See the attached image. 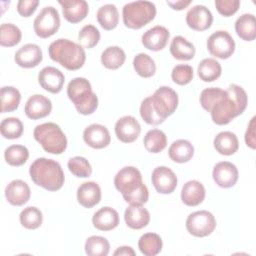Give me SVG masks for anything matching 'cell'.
Listing matches in <instances>:
<instances>
[{"label":"cell","mask_w":256,"mask_h":256,"mask_svg":"<svg viewBox=\"0 0 256 256\" xmlns=\"http://www.w3.org/2000/svg\"><path fill=\"white\" fill-rule=\"evenodd\" d=\"M126 60V54L119 46H109L101 54V63L110 70L120 68Z\"/></svg>","instance_id":"obj_33"},{"label":"cell","mask_w":256,"mask_h":256,"mask_svg":"<svg viewBox=\"0 0 256 256\" xmlns=\"http://www.w3.org/2000/svg\"><path fill=\"white\" fill-rule=\"evenodd\" d=\"M51 110V100L41 94H34L30 96L24 108L26 116L32 120H37L48 116Z\"/></svg>","instance_id":"obj_20"},{"label":"cell","mask_w":256,"mask_h":256,"mask_svg":"<svg viewBox=\"0 0 256 256\" xmlns=\"http://www.w3.org/2000/svg\"><path fill=\"white\" fill-rule=\"evenodd\" d=\"M178 95L169 86H160L140 105L141 118L150 125H159L172 115L178 106Z\"/></svg>","instance_id":"obj_1"},{"label":"cell","mask_w":256,"mask_h":256,"mask_svg":"<svg viewBox=\"0 0 256 256\" xmlns=\"http://www.w3.org/2000/svg\"><path fill=\"white\" fill-rule=\"evenodd\" d=\"M93 226L100 231H110L119 224V214L112 207L105 206L97 210L92 217Z\"/></svg>","instance_id":"obj_24"},{"label":"cell","mask_w":256,"mask_h":256,"mask_svg":"<svg viewBox=\"0 0 256 256\" xmlns=\"http://www.w3.org/2000/svg\"><path fill=\"white\" fill-rule=\"evenodd\" d=\"M83 140L91 148L102 149L110 144L111 136L104 125L93 123L84 129Z\"/></svg>","instance_id":"obj_17"},{"label":"cell","mask_w":256,"mask_h":256,"mask_svg":"<svg viewBox=\"0 0 256 256\" xmlns=\"http://www.w3.org/2000/svg\"><path fill=\"white\" fill-rule=\"evenodd\" d=\"M38 82L44 90L57 94L63 88L65 76L59 69L53 66H46L40 70L38 74Z\"/></svg>","instance_id":"obj_15"},{"label":"cell","mask_w":256,"mask_h":256,"mask_svg":"<svg viewBox=\"0 0 256 256\" xmlns=\"http://www.w3.org/2000/svg\"><path fill=\"white\" fill-rule=\"evenodd\" d=\"M163 242L161 237L156 233H145L138 241V248L145 256H155L162 250Z\"/></svg>","instance_id":"obj_34"},{"label":"cell","mask_w":256,"mask_h":256,"mask_svg":"<svg viewBox=\"0 0 256 256\" xmlns=\"http://www.w3.org/2000/svg\"><path fill=\"white\" fill-rule=\"evenodd\" d=\"M1 98V112L7 113L15 111L21 100V94L19 90L13 86H4L0 91Z\"/></svg>","instance_id":"obj_36"},{"label":"cell","mask_w":256,"mask_h":256,"mask_svg":"<svg viewBox=\"0 0 256 256\" xmlns=\"http://www.w3.org/2000/svg\"><path fill=\"white\" fill-rule=\"evenodd\" d=\"M145 149L153 154L160 153L167 146L166 134L160 129L149 130L143 139Z\"/></svg>","instance_id":"obj_35"},{"label":"cell","mask_w":256,"mask_h":256,"mask_svg":"<svg viewBox=\"0 0 256 256\" xmlns=\"http://www.w3.org/2000/svg\"><path fill=\"white\" fill-rule=\"evenodd\" d=\"M170 33L164 26L156 25L143 33L141 41L143 46L151 51H160L168 43Z\"/></svg>","instance_id":"obj_19"},{"label":"cell","mask_w":256,"mask_h":256,"mask_svg":"<svg viewBox=\"0 0 256 256\" xmlns=\"http://www.w3.org/2000/svg\"><path fill=\"white\" fill-rule=\"evenodd\" d=\"M195 52V46L183 36H175L170 43V53L177 60H191Z\"/></svg>","instance_id":"obj_29"},{"label":"cell","mask_w":256,"mask_h":256,"mask_svg":"<svg viewBox=\"0 0 256 256\" xmlns=\"http://www.w3.org/2000/svg\"><path fill=\"white\" fill-rule=\"evenodd\" d=\"M69 171L76 177L87 178L92 174V167L89 161L82 156H75L68 160Z\"/></svg>","instance_id":"obj_44"},{"label":"cell","mask_w":256,"mask_h":256,"mask_svg":"<svg viewBox=\"0 0 256 256\" xmlns=\"http://www.w3.org/2000/svg\"><path fill=\"white\" fill-rule=\"evenodd\" d=\"M240 6L239 0H215V7L219 14L224 17L234 15Z\"/></svg>","instance_id":"obj_47"},{"label":"cell","mask_w":256,"mask_h":256,"mask_svg":"<svg viewBox=\"0 0 256 256\" xmlns=\"http://www.w3.org/2000/svg\"><path fill=\"white\" fill-rule=\"evenodd\" d=\"M19 220L24 228L34 230L41 226L43 221V215L37 207L28 206L21 211L19 215Z\"/></svg>","instance_id":"obj_41"},{"label":"cell","mask_w":256,"mask_h":256,"mask_svg":"<svg viewBox=\"0 0 256 256\" xmlns=\"http://www.w3.org/2000/svg\"><path fill=\"white\" fill-rule=\"evenodd\" d=\"M4 158L10 166H22L29 158V151L24 145H10L4 151Z\"/></svg>","instance_id":"obj_38"},{"label":"cell","mask_w":256,"mask_h":256,"mask_svg":"<svg viewBox=\"0 0 256 256\" xmlns=\"http://www.w3.org/2000/svg\"><path fill=\"white\" fill-rule=\"evenodd\" d=\"M39 5L38 0H20L17 3V11L22 17H30Z\"/></svg>","instance_id":"obj_48"},{"label":"cell","mask_w":256,"mask_h":256,"mask_svg":"<svg viewBox=\"0 0 256 256\" xmlns=\"http://www.w3.org/2000/svg\"><path fill=\"white\" fill-rule=\"evenodd\" d=\"M215 150L225 156L233 155L239 148V141L237 136L231 131H222L218 133L213 141Z\"/></svg>","instance_id":"obj_27"},{"label":"cell","mask_w":256,"mask_h":256,"mask_svg":"<svg viewBox=\"0 0 256 256\" xmlns=\"http://www.w3.org/2000/svg\"><path fill=\"white\" fill-rule=\"evenodd\" d=\"M84 249L89 256H107L110 251V244L106 238L93 235L86 239Z\"/></svg>","instance_id":"obj_37"},{"label":"cell","mask_w":256,"mask_h":256,"mask_svg":"<svg viewBox=\"0 0 256 256\" xmlns=\"http://www.w3.org/2000/svg\"><path fill=\"white\" fill-rule=\"evenodd\" d=\"M123 198L130 205H143L148 201L149 191L147 186L143 183L138 189L130 194L123 196Z\"/></svg>","instance_id":"obj_46"},{"label":"cell","mask_w":256,"mask_h":256,"mask_svg":"<svg viewBox=\"0 0 256 256\" xmlns=\"http://www.w3.org/2000/svg\"><path fill=\"white\" fill-rule=\"evenodd\" d=\"M194 76L193 68L187 64H180L176 65L171 72V78L174 83L178 85H187L189 84Z\"/></svg>","instance_id":"obj_45"},{"label":"cell","mask_w":256,"mask_h":256,"mask_svg":"<svg viewBox=\"0 0 256 256\" xmlns=\"http://www.w3.org/2000/svg\"><path fill=\"white\" fill-rule=\"evenodd\" d=\"M216 228V219L214 215L207 210L195 211L186 219L187 231L195 237H206Z\"/></svg>","instance_id":"obj_9"},{"label":"cell","mask_w":256,"mask_h":256,"mask_svg":"<svg viewBox=\"0 0 256 256\" xmlns=\"http://www.w3.org/2000/svg\"><path fill=\"white\" fill-rule=\"evenodd\" d=\"M23 123L19 118L8 117L0 124L1 135L6 139H18L23 134Z\"/></svg>","instance_id":"obj_42"},{"label":"cell","mask_w":256,"mask_h":256,"mask_svg":"<svg viewBox=\"0 0 256 256\" xmlns=\"http://www.w3.org/2000/svg\"><path fill=\"white\" fill-rule=\"evenodd\" d=\"M151 181L160 194H170L177 187V176L176 174L166 166L156 167L151 175Z\"/></svg>","instance_id":"obj_12"},{"label":"cell","mask_w":256,"mask_h":256,"mask_svg":"<svg viewBox=\"0 0 256 256\" xmlns=\"http://www.w3.org/2000/svg\"><path fill=\"white\" fill-rule=\"evenodd\" d=\"M156 16V6L150 1H134L124 5L122 9L123 23L130 29H140Z\"/></svg>","instance_id":"obj_7"},{"label":"cell","mask_w":256,"mask_h":256,"mask_svg":"<svg viewBox=\"0 0 256 256\" xmlns=\"http://www.w3.org/2000/svg\"><path fill=\"white\" fill-rule=\"evenodd\" d=\"M43 59V53L37 44L28 43L19 48L14 55V61L22 68H34Z\"/></svg>","instance_id":"obj_18"},{"label":"cell","mask_w":256,"mask_h":256,"mask_svg":"<svg viewBox=\"0 0 256 256\" xmlns=\"http://www.w3.org/2000/svg\"><path fill=\"white\" fill-rule=\"evenodd\" d=\"M99 40L100 32L92 24H87L83 26L78 33V41L83 48L91 49L98 44Z\"/></svg>","instance_id":"obj_43"},{"label":"cell","mask_w":256,"mask_h":256,"mask_svg":"<svg viewBox=\"0 0 256 256\" xmlns=\"http://www.w3.org/2000/svg\"><path fill=\"white\" fill-rule=\"evenodd\" d=\"M212 177L219 187L230 188L238 181L239 173L237 167L233 163L229 161H221L214 166Z\"/></svg>","instance_id":"obj_14"},{"label":"cell","mask_w":256,"mask_h":256,"mask_svg":"<svg viewBox=\"0 0 256 256\" xmlns=\"http://www.w3.org/2000/svg\"><path fill=\"white\" fill-rule=\"evenodd\" d=\"M33 136L47 153L59 155L67 148L66 135L56 123L46 122L37 125Z\"/></svg>","instance_id":"obj_6"},{"label":"cell","mask_w":256,"mask_h":256,"mask_svg":"<svg viewBox=\"0 0 256 256\" xmlns=\"http://www.w3.org/2000/svg\"><path fill=\"white\" fill-rule=\"evenodd\" d=\"M235 31L244 41H253L256 38V20L253 14L245 13L237 18Z\"/></svg>","instance_id":"obj_30"},{"label":"cell","mask_w":256,"mask_h":256,"mask_svg":"<svg viewBox=\"0 0 256 256\" xmlns=\"http://www.w3.org/2000/svg\"><path fill=\"white\" fill-rule=\"evenodd\" d=\"M31 196L30 187L26 182L20 179L11 181L5 188L6 200L13 206H22L26 204Z\"/></svg>","instance_id":"obj_22"},{"label":"cell","mask_w":256,"mask_h":256,"mask_svg":"<svg viewBox=\"0 0 256 256\" xmlns=\"http://www.w3.org/2000/svg\"><path fill=\"white\" fill-rule=\"evenodd\" d=\"M22 38L21 30L12 23H3L0 26V44L3 47H13Z\"/></svg>","instance_id":"obj_39"},{"label":"cell","mask_w":256,"mask_h":256,"mask_svg":"<svg viewBox=\"0 0 256 256\" xmlns=\"http://www.w3.org/2000/svg\"><path fill=\"white\" fill-rule=\"evenodd\" d=\"M136 253H135V251L133 250V248L132 247H130V246H121V247H118L115 251H114V253H113V255H115V256H122V255H124V256H129V255H131V256H134Z\"/></svg>","instance_id":"obj_51"},{"label":"cell","mask_w":256,"mask_h":256,"mask_svg":"<svg viewBox=\"0 0 256 256\" xmlns=\"http://www.w3.org/2000/svg\"><path fill=\"white\" fill-rule=\"evenodd\" d=\"M67 95L82 115H90L98 107V97L92 91L91 83L84 77H75L68 83Z\"/></svg>","instance_id":"obj_5"},{"label":"cell","mask_w":256,"mask_h":256,"mask_svg":"<svg viewBox=\"0 0 256 256\" xmlns=\"http://www.w3.org/2000/svg\"><path fill=\"white\" fill-rule=\"evenodd\" d=\"M205 187L197 180H190L186 182L181 190L182 202L190 207L198 206L205 199Z\"/></svg>","instance_id":"obj_25"},{"label":"cell","mask_w":256,"mask_h":256,"mask_svg":"<svg viewBox=\"0 0 256 256\" xmlns=\"http://www.w3.org/2000/svg\"><path fill=\"white\" fill-rule=\"evenodd\" d=\"M186 23L192 30L204 31L211 27L213 23V15L206 6L195 5L187 12Z\"/></svg>","instance_id":"obj_16"},{"label":"cell","mask_w":256,"mask_h":256,"mask_svg":"<svg viewBox=\"0 0 256 256\" xmlns=\"http://www.w3.org/2000/svg\"><path fill=\"white\" fill-rule=\"evenodd\" d=\"M126 225L134 230L146 227L150 222V213L142 205H129L124 212Z\"/></svg>","instance_id":"obj_26"},{"label":"cell","mask_w":256,"mask_h":256,"mask_svg":"<svg viewBox=\"0 0 256 256\" xmlns=\"http://www.w3.org/2000/svg\"><path fill=\"white\" fill-rule=\"evenodd\" d=\"M133 67L136 73L143 78L152 77L156 72V64L154 60L145 53H139L134 57Z\"/></svg>","instance_id":"obj_40"},{"label":"cell","mask_w":256,"mask_h":256,"mask_svg":"<svg viewBox=\"0 0 256 256\" xmlns=\"http://www.w3.org/2000/svg\"><path fill=\"white\" fill-rule=\"evenodd\" d=\"M174 10H183L191 4V0H179V1H168L166 2Z\"/></svg>","instance_id":"obj_50"},{"label":"cell","mask_w":256,"mask_h":256,"mask_svg":"<svg viewBox=\"0 0 256 256\" xmlns=\"http://www.w3.org/2000/svg\"><path fill=\"white\" fill-rule=\"evenodd\" d=\"M197 72L202 81L213 82L221 76L222 67L216 59L205 58L198 64Z\"/></svg>","instance_id":"obj_32"},{"label":"cell","mask_w":256,"mask_h":256,"mask_svg":"<svg viewBox=\"0 0 256 256\" xmlns=\"http://www.w3.org/2000/svg\"><path fill=\"white\" fill-rule=\"evenodd\" d=\"M29 174L36 185L48 191H57L61 189L65 181L61 165L53 159L44 157L37 158L30 165Z\"/></svg>","instance_id":"obj_3"},{"label":"cell","mask_w":256,"mask_h":256,"mask_svg":"<svg viewBox=\"0 0 256 256\" xmlns=\"http://www.w3.org/2000/svg\"><path fill=\"white\" fill-rule=\"evenodd\" d=\"M143 184L141 172L134 166L121 168L114 177L115 188L125 196L138 189Z\"/></svg>","instance_id":"obj_11"},{"label":"cell","mask_w":256,"mask_h":256,"mask_svg":"<svg viewBox=\"0 0 256 256\" xmlns=\"http://www.w3.org/2000/svg\"><path fill=\"white\" fill-rule=\"evenodd\" d=\"M207 50L216 58L228 59L235 51V41L227 31L218 30L208 37Z\"/></svg>","instance_id":"obj_10"},{"label":"cell","mask_w":256,"mask_h":256,"mask_svg":"<svg viewBox=\"0 0 256 256\" xmlns=\"http://www.w3.org/2000/svg\"><path fill=\"white\" fill-rule=\"evenodd\" d=\"M168 155L170 159L176 163H186L192 159L194 155V147L190 141L186 139H178L170 145Z\"/></svg>","instance_id":"obj_28"},{"label":"cell","mask_w":256,"mask_h":256,"mask_svg":"<svg viewBox=\"0 0 256 256\" xmlns=\"http://www.w3.org/2000/svg\"><path fill=\"white\" fill-rule=\"evenodd\" d=\"M97 20L100 26L107 31L117 27L119 22V12L114 4H105L97 11Z\"/></svg>","instance_id":"obj_31"},{"label":"cell","mask_w":256,"mask_h":256,"mask_svg":"<svg viewBox=\"0 0 256 256\" xmlns=\"http://www.w3.org/2000/svg\"><path fill=\"white\" fill-rule=\"evenodd\" d=\"M50 58L67 70H78L86 61L84 48L69 39L59 38L53 41L48 48Z\"/></svg>","instance_id":"obj_4"},{"label":"cell","mask_w":256,"mask_h":256,"mask_svg":"<svg viewBox=\"0 0 256 256\" xmlns=\"http://www.w3.org/2000/svg\"><path fill=\"white\" fill-rule=\"evenodd\" d=\"M101 188L94 181L82 183L77 189V200L84 208H92L101 200Z\"/></svg>","instance_id":"obj_23"},{"label":"cell","mask_w":256,"mask_h":256,"mask_svg":"<svg viewBox=\"0 0 256 256\" xmlns=\"http://www.w3.org/2000/svg\"><path fill=\"white\" fill-rule=\"evenodd\" d=\"M248 104L246 91L237 84H230L223 94L213 103L208 112L217 125H226L241 115Z\"/></svg>","instance_id":"obj_2"},{"label":"cell","mask_w":256,"mask_h":256,"mask_svg":"<svg viewBox=\"0 0 256 256\" xmlns=\"http://www.w3.org/2000/svg\"><path fill=\"white\" fill-rule=\"evenodd\" d=\"M60 23L58 10L53 6H46L34 19V32L40 38L51 37L59 30Z\"/></svg>","instance_id":"obj_8"},{"label":"cell","mask_w":256,"mask_h":256,"mask_svg":"<svg viewBox=\"0 0 256 256\" xmlns=\"http://www.w3.org/2000/svg\"><path fill=\"white\" fill-rule=\"evenodd\" d=\"M140 133L141 125L138 120L131 115L119 118L115 124V134L123 143L134 142L139 137Z\"/></svg>","instance_id":"obj_13"},{"label":"cell","mask_w":256,"mask_h":256,"mask_svg":"<svg viewBox=\"0 0 256 256\" xmlns=\"http://www.w3.org/2000/svg\"><path fill=\"white\" fill-rule=\"evenodd\" d=\"M255 117H252V119L250 120L248 126H247V130L245 132V143L248 147H250L251 149H255L256 147V137H255Z\"/></svg>","instance_id":"obj_49"},{"label":"cell","mask_w":256,"mask_h":256,"mask_svg":"<svg viewBox=\"0 0 256 256\" xmlns=\"http://www.w3.org/2000/svg\"><path fill=\"white\" fill-rule=\"evenodd\" d=\"M58 3L62 6L64 18L72 24L81 22L88 15L89 6L85 0H59Z\"/></svg>","instance_id":"obj_21"}]
</instances>
